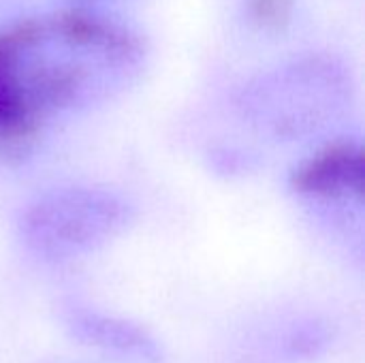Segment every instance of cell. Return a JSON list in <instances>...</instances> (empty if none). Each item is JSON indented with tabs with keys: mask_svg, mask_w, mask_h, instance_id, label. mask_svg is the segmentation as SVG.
Masks as SVG:
<instances>
[{
	"mask_svg": "<svg viewBox=\"0 0 365 363\" xmlns=\"http://www.w3.org/2000/svg\"><path fill=\"white\" fill-rule=\"evenodd\" d=\"M145 45L124 21L56 9L0 28V156L24 152L47 126L124 94L145 68Z\"/></svg>",
	"mask_w": 365,
	"mask_h": 363,
	"instance_id": "obj_1",
	"label": "cell"
},
{
	"mask_svg": "<svg viewBox=\"0 0 365 363\" xmlns=\"http://www.w3.org/2000/svg\"><path fill=\"white\" fill-rule=\"evenodd\" d=\"M250 13L263 26H280L291 13V0H250Z\"/></svg>",
	"mask_w": 365,
	"mask_h": 363,
	"instance_id": "obj_3",
	"label": "cell"
},
{
	"mask_svg": "<svg viewBox=\"0 0 365 363\" xmlns=\"http://www.w3.org/2000/svg\"><path fill=\"white\" fill-rule=\"evenodd\" d=\"M295 195L314 201H349L364 195V152L353 141H336L304 158L291 173Z\"/></svg>",
	"mask_w": 365,
	"mask_h": 363,
	"instance_id": "obj_2",
	"label": "cell"
}]
</instances>
